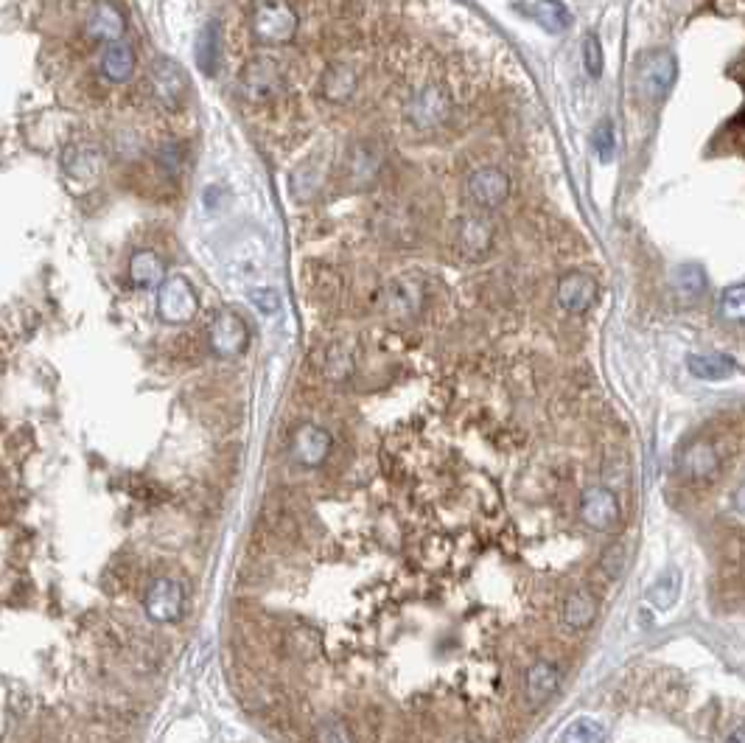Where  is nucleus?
Returning <instances> with one entry per match:
<instances>
[{
  "label": "nucleus",
  "instance_id": "f257e3e1",
  "mask_svg": "<svg viewBox=\"0 0 745 743\" xmlns=\"http://www.w3.org/2000/svg\"><path fill=\"white\" fill-rule=\"evenodd\" d=\"M300 29V15L289 0H255L250 31L261 45H289Z\"/></svg>",
  "mask_w": 745,
  "mask_h": 743
},
{
  "label": "nucleus",
  "instance_id": "f03ea898",
  "mask_svg": "<svg viewBox=\"0 0 745 743\" xmlns=\"http://www.w3.org/2000/svg\"><path fill=\"white\" fill-rule=\"evenodd\" d=\"M451 115V96L443 85L418 87L404 104V118L415 132H435Z\"/></svg>",
  "mask_w": 745,
  "mask_h": 743
},
{
  "label": "nucleus",
  "instance_id": "7ed1b4c3",
  "mask_svg": "<svg viewBox=\"0 0 745 743\" xmlns=\"http://www.w3.org/2000/svg\"><path fill=\"white\" fill-rule=\"evenodd\" d=\"M283 87H286L283 73L272 57H253L241 68V96L250 101V104H255V107H264V104H272V101L281 99Z\"/></svg>",
  "mask_w": 745,
  "mask_h": 743
},
{
  "label": "nucleus",
  "instance_id": "20e7f679",
  "mask_svg": "<svg viewBox=\"0 0 745 743\" xmlns=\"http://www.w3.org/2000/svg\"><path fill=\"white\" fill-rule=\"evenodd\" d=\"M451 242L463 261H482V258L491 256L493 242H496V225L488 214H465L454 222Z\"/></svg>",
  "mask_w": 745,
  "mask_h": 743
},
{
  "label": "nucleus",
  "instance_id": "39448f33",
  "mask_svg": "<svg viewBox=\"0 0 745 743\" xmlns=\"http://www.w3.org/2000/svg\"><path fill=\"white\" fill-rule=\"evenodd\" d=\"M199 312V298L194 286L183 275H171L157 289V315L171 326L191 323Z\"/></svg>",
  "mask_w": 745,
  "mask_h": 743
},
{
  "label": "nucleus",
  "instance_id": "423d86ee",
  "mask_svg": "<svg viewBox=\"0 0 745 743\" xmlns=\"http://www.w3.org/2000/svg\"><path fill=\"white\" fill-rule=\"evenodd\" d=\"M426 306V284L421 275H398L384 286V309L395 320H412Z\"/></svg>",
  "mask_w": 745,
  "mask_h": 743
},
{
  "label": "nucleus",
  "instance_id": "0eeeda50",
  "mask_svg": "<svg viewBox=\"0 0 745 743\" xmlns=\"http://www.w3.org/2000/svg\"><path fill=\"white\" fill-rule=\"evenodd\" d=\"M208 345L216 357L222 359H236L247 351L250 345V329L244 323V317L236 315V312H219L213 317L211 329H208Z\"/></svg>",
  "mask_w": 745,
  "mask_h": 743
},
{
  "label": "nucleus",
  "instance_id": "6e6552de",
  "mask_svg": "<svg viewBox=\"0 0 745 743\" xmlns=\"http://www.w3.org/2000/svg\"><path fill=\"white\" fill-rule=\"evenodd\" d=\"M465 191L479 211H493L510 197V174L499 166H479L468 174Z\"/></svg>",
  "mask_w": 745,
  "mask_h": 743
},
{
  "label": "nucleus",
  "instance_id": "1a4fd4ad",
  "mask_svg": "<svg viewBox=\"0 0 745 743\" xmlns=\"http://www.w3.org/2000/svg\"><path fill=\"white\" fill-rule=\"evenodd\" d=\"M143 609L149 620L155 623H174L183 617L185 609V589L180 581L174 578H157L149 584L146 589V598H143Z\"/></svg>",
  "mask_w": 745,
  "mask_h": 743
},
{
  "label": "nucleus",
  "instance_id": "9d476101",
  "mask_svg": "<svg viewBox=\"0 0 745 743\" xmlns=\"http://www.w3.org/2000/svg\"><path fill=\"white\" fill-rule=\"evenodd\" d=\"M331 432L317 424H300L295 432L289 435V455L295 463L306 466V469H317L323 466L328 455H331Z\"/></svg>",
  "mask_w": 745,
  "mask_h": 743
},
{
  "label": "nucleus",
  "instance_id": "9b49d317",
  "mask_svg": "<svg viewBox=\"0 0 745 743\" xmlns=\"http://www.w3.org/2000/svg\"><path fill=\"white\" fill-rule=\"evenodd\" d=\"M597 278L586 270H572L561 275L558 281V289H555V298H558V306H561L566 315H583L589 312L591 303L597 301Z\"/></svg>",
  "mask_w": 745,
  "mask_h": 743
},
{
  "label": "nucleus",
  "instance_id": "f8f14e48",
  "mask_svg": "<svg viewBox=\"0 0 745 743\" xmlns=\"http://www.w3.org/2000/svg\"><path fill=\"white\" fill-rule=\"evenodd\" d=\"M678 65L670 51H650L639 59V87L650 99L667 96V90L675 85Z\"/></svg>",
  "mask_w": 745,
  "mask_h": 743
},
{
  "label": "nucleus",
  "instance_id": "ddd939ff",
  "mask_svg": "<svg viewBox=\"0 0 745 743\" xmlns=\"http://www.w3.org/2000/svg\"><path fill=\"white\" fill-rule=\"evenodd\" d=\"M381 166H384V152L379 149L376 141H356L348 149L345 158V172H348V183L356 191L370 188L379 180Z\"/></svg>",
  "mask_w": 745,
  "mask_h": 743
},
{
  "label": "nucleus",
  "instance_id": "4468645a",
  "mask_svg": "<svg viewBox=\"0 0 745 743\" xmlns=\"http://www.w3.org/2000/svg\"><path fill=\"white\" fill-rule=\"evenodd\" d=\"M85 40L90 43H118L124 40V31H127V20H124V12L115 6L113 0H99L85 17Z\"/></svg>",
  "mask_w": 745,
  "mask_h": 743
},
{
  "label": "nucleus",
  "instance_id": "2eb2a0df",
  "mask_svg": "<svg viewBox=\"0 0 745 743\" xmlns=\"http://www.w3.org/2000/svg\"><path fill=\"white\" fill-rule=\"evenodd\" d=\"M580 519L594 530H611L619 522V500L611 488L591 486L580 497Z\"/></svg>",
  "mask_w": 745,
  "mask_h": 743
},
{
  "label": "nucleus",
  "instance_id": "dca6fc26",
  "mask_svg": "<svg viewBox=\"0 0 745 743\" xmlns=\"http://www.w3.org/2000/svg\"><path fill=\"white\" fill-rule=\"evenodd\" d=\"M720 472V455H717L715 443L706 438H695L689 441L681 452H678V474H684L687 480H712Z\"/></svg>",
  "mask_w": 745,
  "mask_h": 743
},
{
  "label": "nucleus",
  "instance_id": "f3484780",
  "mask_svg": "<svg viewBox=\"0 0 745 743\" xmlns=\"http://www.w3.org/2000/svg\"><path fill=\"white\" fill-rule=\"evenodd\" d=\"M149 85H152V96H155L160 107H166V110H180L183 107L185 76L171 59H157L152 65Z\"/></svg>",
  "mask_w": 745,
  "mask_h": 743
},
{
  "label": "nucleus",
  "instance_id": "a211bd4d",
  "mask_svg": "<svg viewBox=\"0 0 745 743\" xmlns=\"http://www.w3.org/2000/svg\"><path fill=\"white\" fill-rule=\"evenodd\" d=\"M359 87V71L348 62H331L320 76V93L328 104H345Z\"/></svg>",
  "mask_w": 745,
  "mask_h": 743
},
{
  "label": "nucleus",
  "instance_id": "6ab92c4d",
  "mask_svg": "<svg viewBox=\"0 0 745 743\" xmlns=\"http://www.w3.org/2000/svg\"><path fill=\"white\" fill-rule=\"evenodd\" d=\"M561 687V668L555 662H547V659H538L533 668L527 671V682H524V690H527V701L541 707L547 704L555 690Z\"/></svg>",
  "mask_w": 745,
  "mask_h": 743
},
{
  "label": "nucleus",
  "instance_id": "aec40b11",
  "mask_svg": "<svg viewBox=\"0 0 745 743\" xmlns=\"http://www.w3.org/2000/svg\"><path fill=\"white\" fill-rule=\"evenodd\" d=\"M135 65H138V57H135V48L127 43V40H118V43L107 45L104 57H101V73L107 82L113 85H124L132 79L135 73Z\"/></svg>",
  "mask_w": 745,
  "mask_h": 743
},
{
  "label": "nucleus",
  "instance_id": "412c9836",
  "mask_svg": "<svg viewBox=\"0 0 745 743\" xmlns=\"http://www.w3.org/2000/svg\"><path fill=\"white\" fill-rule=\"evenodd\" d=\"M594 620H597V598L589 589H577L563 601V623L572 631L591 629Z\"/></svg>",
  "mask_w": 745,
  "mask_h": 743
},
{
  "label": "nucleus",
  "instance_id": "4be33fe9",
  "mask_svg": "<svg viewBox=\"0 0 745 743\" xmlns=\"http://www.w3.org/2000/svg\"><path fill=\"white\" fill-rule=\"evenodd\" d=\"M163 275H166V267H163V258L157 256L155 250H138L135 256L129 258V281L141 289H155V286L163 284Z\"/></svg>",
  "mask_w": 745,
  "mask_h": 743
},
{
  "label": "nucleus",
  "instance_id": "5701e85b",
  "mask_svg": "<svg viewBox=\"0 0 745 743\" xmlns=\"http://www.w3.org/2000/svg\"><path fill=\"white\" fill-rule=\"evenodd\" d=\"M524 12L533 17V20H538V26H544L552 34H561L572 23V15H569V9L563 6L561 0H535V3L524 6Z\"/></svg>",
  "mask_w": 745,
  "mask_h": 743
},
{
  "label": "nucleus",
  "instance_id": "b1692460",
  "mask_svg": "<svg viewBox=\"0 0 745 743\" xmlns=\"http://www.w3.org/2000/svg\"><path fill=\"white\" fill-rule=\"evenodd\" d=\"M689 373L698 376V379H706V382H720V379H729L731 373L737 371V362L726 354H695L689 357Z\"/></svg>",
  "mask_w": 745,
  "mask_h": 743
},
{
  "label": "nucleus",
  "instance_id": "393cba45",
  "mask_svg": "<svg viewBox=\"0 0 745 743\" xmlns=\"http://www.w3.org/2000/svg\"><path fill=\"white\" fill-rule=\"evenodd\" d=\"M678 595H681V570L678 567H670V570H664L659 575V581L650 586V603L656 606V609H670L675 601H678Z\"/></svg>",
  "mask_w": 745,
  "mask_h": 743
},
{
  "label": "nucleus",
  "instance_id": "a878e982",
  "mask_svg": "<svg viewBox=\"0 0 745 743\" xmlns=\"http://www.w3.org/2000/svg\"><path fill=\"white\" fill-rule=\"evenodd\" d=\"M323 373L331 382H345L353 373V354L345 343H334L325 348Z\"/></svg>",
  "mask_w": 745,
  "mask_h": 743
},
{
  "label": "nucleus",
  "instance_id": "bb28decb",
  "mask_svg": "<svg viewBox=\"0 0 745 743\" xmlns=\"http://www.w3.org/2000/svg\"><path fill=\"white\" fill-rule=\"evenodd\" d=\"M197 65L205 76H213L219 68V31L213 23L199 31L197 37Z\"/></svg>",
  "mask_w": 745,
  "mask_h": 743
},
{
  "label": "nucleus",
  "instance_id": "cd10ccee",
  "mask_svg": "<svg viewBox=\"0 0 745 743\" xmlns=\"http://www.w3.org/2000/svg\"><path fill=\"white\" fill-rule=\"evenodd\" d=\"M675 292H678V298L684 303H695L701 298L703 292H706V275H703L701 267H695V264H687V267H681V270L675 272Z\"/></svg>",
  "mask_w": 745,
  "mask_h": 743
},
{
  "label": "nucleus",
  "instance_id": "c85d7f7f",
  "mask_svg": "<svg viewBox=\"0 0 745 743\" xmlns=\"http://www.w3.org/2000/svg\"><path fill=\"white\" fill-rule=\"evenodd\" d=\"M717 312L729 323H743L745 317V286L734 284L723 289L720 301H717Z\"/></svg>",
  "mask_w": 745,
  "mask_h": 743
},
{
  "label": "nucleus",
  "instance_id": "c756f323",
  "mask_svg": "<svg viewBox=\"0 0 745 743\" xmlns=\"http://www.w3.org/2000/svg\"><path fill=\"white\" fill-rule=\"evenodd\" d=\"M561 743H605V727L589 718H580L572 727L563 729Z\"/></svg>",
  "mask_w": 745,
  "mask_h": 743
},
{
  "label": "nucleus",
  "instance_id": "7c9ffc66",
  "mask_svg": "<svg viewBox=\"0 0 745 743\" xmlns=\"http://www.w3.org/2000/svg\"><path fill=\"white\" fill-rule=\"evenodd\" d=\"M65 166H68V172L73 177H93V174L99 172V155L96 152H79V149H73V152H68V158H65Z\"/></svg>",
  "mask_w": 745,
  "mask_h": 743
},
{
  "label": "nucleus",
  "instance_id": "2f4dec72",
  "mask_svg": "<svg viewBox=\"0 0 745 743\" xmlns=\"http://www.w3.org/2000/svg\"><path fill=\"white\" fill-rule=\"evenodd\" d=\"M247 298L261 315H275L281 309V292L272 289V286H255V289L247 292Z\"/></svg>",
  "mask_w": 745,
  "mask_h": 743
},
{
  "label": "nucleus",
  "instance_id": "473e14b6",
  "mask_svg": "<svg viewBox=\"0 0 745 743\" xmlns=\"http://www.w3.org/2000/svg\"><path fill=\"white\" fill-rule=\"evenodd\" d=\"M314 743H356L353 741L351 729L345 727L342 721H325L314 732Z\"/></svg>",
  "mask_w": 745,
  "mask_h": 743
},
{
  "label": "nucleus",
  "instance_id": "72a5a7b5",
  "mask_svg": "<svg viewBox=\"0 0 745 743\" xmlns=\"http://www.w3.org/2000/svg\"><path fill=\"white\" fill-rule=\"evenodd\" d=\"M157 163H160V169L169 174V177H180L183 172V146H177V143H169V146H163L160 152H157Z\"/></svg>",
  "mask_w": 745,
  "mask_h": 743
},
{
  "label": "nucleus",
  "instance_id": "f704fd0d",
  "mask_svg": "<svg viewBox=\"0 0 745 743\" xmlns=\"http://www.w3.org/2000/svg\"><path fill=\"white\" fill-rule=\"evenodd\" d=\"M583 65H586V71L597 79L600 73H603V45L600 40L589 34L586 40H583Z\"/></svg>",
  "mask_w": 745,
  "mask_h": 743
},
{
  "label": "nucleus",
  "instance_id": "c9c22d12",
  "mask_svg": "<svg viewBox=\"0 0 745 743\" xmlns=\"http://www.w3.org/2000/svg\"><path fill=\"white\" fill-rule=\"evenodd\" d=\"M622 564H625V547L622 544H608L605 547L603 558H600V567L608 578H617L622 572Z\"/></svg>",
  "mask_w": 745,
  "mask_h": 743
},
{
  "label": "nucleus",
  "instance_id": "e433bc0d",
  "mask_svg": "<svg viewBox=\"0 0 745 743\" xmlns=\"http://www.w3.org/2000/svg\"><path fill=\"white\" fill-rule=\"evenodd\" d=\"M594 149H597V155L603 160H608L614 155V132H611V124L603 121L597 132H594Z\"/></svg>",
  "mask_w": 745,
  "mask_h": 743
},
{
  "label": "nucleus",
  "instance_id": "4c0bfd02",
  "mask_svg": "<svg viewBox=\"0 0 745 743\" xmlns=\"http://www.w3.org/2000/svg\"><path fill=\"white\" fill-rule=\"evenodd\" d=\"M731 743H743V729H740V727L734 729V735H731Z\"/></svg>",
  "mask_w": 745,
  "mask_h": 743
}]
</instances>
